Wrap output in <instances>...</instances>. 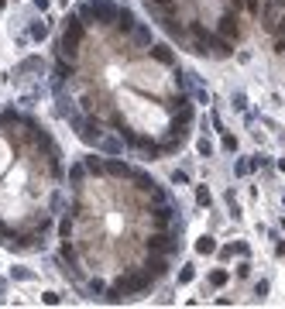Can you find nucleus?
Masks as SVG:
<instances>
[{
  "label": "nucleus",
  "mask_w": 285,
  "mask_h": 309,
  "mask_svg": "<svg viewBox=\"0 0 285 309\" xmlns=\"http://www.w3.org/2000/svg\"><path fill=\"white\" fill-rule=\"evenodd\" d=\"M117 31H121V35H131V31H134V17H131V10H121V14H117Z\"/></svg>",
  "instance_id": "5"
},
{
  "label": "nucleus",
  "mask_w": 285,
  "mask_h": 309,
  "mask_svg": "<svg viewBox=\"0 0 285 309\" xmlns=\"http://www.w3.org/2000/svg\"><path fill=\"white\" fill-rule=\"evenodd\" d=\"M223 148H227V152H234V148H237V138H234V134H227V138H223Z\"/></svg>",
  "instance_id": "22"
},
{
  "label": "nucleus",
  "mask_w": 285,
  "mask_h": 309,
  "mask_svg": "<svg viewBox=\"0 0 285 309\" xmlns=\"http://www.w3.org/2000/svg\"><path fill=\"white\" fill-rule=\"evenodd\" d=\"M59 233H62V237H69V233H72V220H66V224L59 227Z\"/></svg>",
  "instance_id": "27"
},
{
  "label": "nucleus",
  "mask_w": 285,
  "mask_h": 309,
  "mask_svg": "<svg viewBox=\"0 0 285 309\" xmlns=\"http://www.w3.org/2000/svg\"><path fill=\"white\" fill-rule=\"evenodd\" d=\"M10 275H14V278H21V282H31V278H35V275H31V271H24V268H14Z\"/></svg>",
  "instance_id": "17"
},
{
  "label": "nucleus",
  "mask_w": 285,
  "mask_h": 309,
  "mask_svg": "<svg viewBox=\"0 0 285 309\" xmlns=\"http://www.w3.org/2000/svg\"><path fill=\"white\" fill-rule=\"evenodd\" d=\"M237 275H241V278H247V275H251V265H247V261H241V265H237Z\"/></svg>",
  "instance_id": "23"
},
{
  "label": "nucleus",
  "mask_w": 285,
  "mask_h": 309,
  "mask_svg": "<svg viewBox=\"0 0 285 309\" xmlns=\"http://www.w3.org/2000/svg\"><path fill=\"white\" fill-rule=\"evenodd\" d=\"M196 148H200V154H210V152H213V148H210V141H206V138H203V141H200V145H196Z\"/></svg>",
  "instance_id": "26"
},
{
  "label": "nucleus",
  "mask_w": 285,
  "mask_h": 309,
  "mask_svg": "<svg viewBox=\"0 0 285 309\" xmlns=\"http://www.w3.org/2000/svg\"><path fill=\"white\" fill-rule=\"evenodd\" d=\"M237 35H241V28H237L234 14H223V17H220V38H227V41H237Z\"/></svg>",
  "instance_id": "4"
},
{
  "label": "nucleus",
  "mask_w": 285,
  "mask_h": 309,
  "mask_svg": "<svg viewBox=\"0 0 285 309\" xmlns=\"http://www.w3.org/2000/svg\"><path fill=\"white\" fill-rule=\"evenodd\" d=\"M62 258H66V261H69L72 268H76V251H72L69 244H66V247H62Z\"/></svg>",
  "instance_id": "18"
},
{
  "label": "nucleus",
  "mask_w": 285,
  "mask_h": 309,
  "mask_svg": "<svg viewBox=\"0 0 285 309\" xmlns=\"http://www.w3.org/2000/svg\"><path fill=\"white\" fill-rule=\"evenodd\" d=\"M196 251H200V254H213V251H216V240L210 237V233H206V237H200V240H196Z\"/></svg>",
  "instance_id": "7"
},
{
  "label": "nucleus",
  "mask_w": 285,
  "mask_h": 309,
  "mask_svg": "<svg viewBox=\"0 0 285 309\" xmlns=\"http://www.w3.org/2000/svg\"><path fill=\"white\" fill-rule=\"evenodd\" d=\"M196 203H200V206H210V189L200 186V189H196Z\"/></svg>",
  "instance_id": "15"
},
{
  "label": "nucleus",
  "mask_w": 285,
  "mask_h": 309,
  "mask_svg": "<svg viewBox=\"0 0 285 309\" xmlns=\"http://www.w3.org/2000/svg\"><path fill=\"white\" fill-rule=\"evenodd\" d=\"M41 303H45V306H59V296H55V292H45Z\"/></svg>",
  "instance_id": "21"
},
{
  "label": "nucleus",
  "mask_w": 285,
  "mask_h": 309,
  "mask_svg": "<svg viewBox=\"0 0 285 309\" xmlns=\"http://www.w3.org/2000/svg\"><path fill=\"white\" fill-rule=\"evenodd\" d=\"M107 168H110V172H114V175H121V179H124V175H131V168H127V165H124V161H110V165H107Z\"/></svg>",
  "instance_id": "13"
},
{
  "label": "nucleus",
  "mask_w": 285,
  "mask_h": 309,
  "mask_svg": "<svg viewBox=\"0 0 285 309\" xmlns=\"http://www.w3.org/2000/svg\"><path fill=\"white\" fill-rule=\"evenodd\" d=\"M227 278H230V275H227L223 268H216V271H210V285H216V289H220V285H227Z\"/></svg>",
  "instance_id": "11"
},
{
  "label": "nucleus",
  "mask_w": 285,
  "mask_h": 309,
  "mask_svg": "<svg viewBox=\"0 0 285 309\" xmlns=\"http://www.w3.org/2000/svg\"><path fill=\"white\" fill-rule=\"evenodd\" d=\"M144 289H148V275H124V278L117 282V292H121V296H124V292H127V296H131V292H144Z\"/></svg>",
  "instance_id": "3"
},
{
  "label": "nucleus",
  "mask_w": 285,
  "mask_h": 309,
  "mask_svg": "<svg viewBox=\"0 0 285 309\" xmlns=\"http://www.w3.org/2000/svg\"><path fill=\"white\" fill-rule=\"evenodd\" d=\"M151 55H155L158 62H165V66L172 62V52H168V45H151Z\"/></svg>",
  "instance_id": "8"
},
{
  "label": "nucleus",
  "mask_w": 285,
  "mask_h": 309,
  "mask_svg": "<svg viewBox=\"0 0 285 309\" xmlns=\"http://www.w3.org/2000/svg\"><path fill=\"white\" fill-rule=\"evenodd\" d=\"M251 172V161H237V175H247Z\"/></svg>",
  "instance_id": "25"
},
{
  "label": "nucleus",
  "mask_w": 285,
  "mask_h": 309,
  "mask_svg": "<svg viewBox=\"0 0 285 309\" xmlns=\"http://www.w3.org/2000/svg\"><path fill=\"white\" fill-rule=\"evenodd\" d=\"M148 251H172V244H168V237H165V233H158V237H151V240H148Z\"/></svg>",
  "instance_id": "6"
},
{
  "label": "nucleus",
  "mask_w": 285,
  "mask_h": 309,
  "mask_svg": "<svg viewBox=\"0 0 285 309\" xmlns=\"http://www.w3.org/2000/svg\"><path fill=\"white\" fill-rule=\"evenodd\" d=\"M131 35H134V41H138L141 48H151V35H148V28H134Z\"/></svg>",
  "instance_id": "9"
},
{
  "label": "nucleus",
  "mask_w": 285,
  "mask_h": 309,
  "mask_svg": "<svg viewBox=\"0 0 285 309\" xmlns=\"http://www.w3.org/2000/svg\"><path fill=\"white\" fill-rule=\"evenodd\" d=\"M82 175H86V165H76V168L69 172V179H72V182H82Z\"/></svg>",
  "instance_id": "16"
},
{
  "label": "nucleus",
  "mask_w": 285,
  "mask_h": 309,
  "mask_svg": "<svg viewBox=\"0 0 285 309\" xmlns=\"http://www.w3.org/2000/svg\"><path fill=\"white\" fill-rule=\"evenodd\" d=\"M244 7H247L251 14H261V3H258V0H244Z\"/></svg>",
  "instance_id": "24"
},
{
  "label": "nucleus",
  "mask_w": 285,
  "mask_h": 309,
  "mask_svg": "<svg viewBox=\"0 0 285 309\" xmlns=\"http://www.w3.org/2000/svg\"><path fill=\"white\" fill-rule=\"evenodd\" d=\"M144 271H148V275H155V278H158V275H165V261H162V258H151V261H148V268H144Z\"/></svg>",
  "instance_id": "10"
},
{
  "label": "nucleus",
  "mask_w": 285,
  "mask_h": 309,
  "mask_svg": "<svg viewBox=\"0 0 285 309\" xmlns=\"http://www.w3.org/2000/svg\"><path fill=\"white\" fill-rule=\"evenodd\" d=\"M282 231H285V220H282Z\"/></svg>",
  "instance_id": "29"
},
{
  "label": "nucleus",
  "mask_w": 285,
  "mask_h": 309,
  "mask_svg": "<svg viewBox=\"0 0 285 309\" xmlns=\"http://www.w3.org/2000/svg\"><path fill=\"white\" fill-rule=\"evenodd\" d=\"M117 7L110 3V0H86L82 3V24H110V21H117Z\"/></svg>",
  "instance_id": "1"
},
{
  "label": "nucleus",
  "mask_w": 285,
  "mask_h": 309,
  "mask_svg": "<svg viewBox=\"0 0 285 309\" xmlns=\"http://www.w3.org/2000/svg\"><path fill=\"white\" fill-rule=\"evenodd\" d=\"M196 278V271H193V265H182V271H179V285H189Z\"/></svg>",
  "instance_id": "12"
},
{
  "label": "nucleus",
  "mask_w": 285,
  "mask_h": 309,
  "mask_svg": "<svg viewBox=\"0 0 285 309\" xmlns=\"http://www.w3.org/2000/svg\"><path fill=\"white\" fill-rule=\"evenodd\" d=\"M244 7V0H230V10H241Z\"/></svg>",
  "instance_id": "28"
},
{
  "label": "nucleus",
  "mask_w": 285,
  "mask_h": 309,
  "mask_svg": "<svg viewBox=\"0 0 285 309\" xmlns=\"http://www.w3.org/2000/svg\"><path fill=\"white\" fill-rule=\"evenodd\" d=\"M79 41H82V21H79L76 14H69V17H66V35H62V52L76 59Z\"/></svg>",
  "instance_id": "2"
},
{
  "label": "nucleus",
  "mask_w": 285,
  "mask_h": 309,
  "mask_svg": "<svg viewBox=\"0 0 285 309\" xmlns=\"http://www.w3.org/2000/svg\"><path fill=\"white\" fill-rule=\"evenodd\" d=\"M172 182H175V186H189V175H186V172H175Z\"/></svg>",
  "instance_id": "20"
},
{
  "label": "nucleus",
  "mask_w": 285,
  "mask_h": 309,
  "mask_svg": "<svg viewBox=\"0 0 285 309\" xmlns=\"http://www.w3.org/2000/svg\"><path fill=\"white\" fill-rule=\"evenodd\" d=\"M86 172H103V161H96V158H89V161H86Z\"/></svg>",
  "instance_id": "19"
},
{
  "label": "nucleus",
  "mask_w": 285,
  "mask_h": 309,
  "mask_svg": "<svg viewBox=\"0 0 285 309\" xmlns=\"http://www.w3.org/2000/svg\"><path fill=\"white\" fill-rule=\"evenodd\" d=\"M45 35H48V24H35V28H31V38H35V41H41Z\"/></svg>",
  "instance_id": "14"
}]
</instances>
